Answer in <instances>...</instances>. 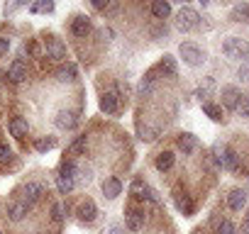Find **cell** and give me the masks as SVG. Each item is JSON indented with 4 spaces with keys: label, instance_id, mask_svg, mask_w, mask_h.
<instances>
[{
    "label": "cell",
    "instance_id": "cell-9",
    "mask_svg": "<svg viewBox=\"0 0 249 234\" xmlns=\"http://www.w3.org/2000/svg\"><path fill=\"white\" fill-rule=\"evenodd\" d=\"M54 125H56L59 130L69 132V130H73V127L78 125V117H76L73 110H59L56 117H54Z\"/></svg>",
    "mask_w": 249,
    "mask_h": 234
},
{
    "label": "cell",
    "instance_id": "cell-41",
    "mask_svg": "<svg viewBox=\"0 0 249 234\" xmlns=\"http://www.w3.org/2000/svg\"><path fill=\"white\" fill-rule=\"evenodd\" d=\"M110 234H124V232H122L120 224H112V227H110Z\"/></svg>",
    "mask_w": 249,
    "mask_h": 234
},
{
    "label": "cell",
    "instance_id": "cell-10",
    "mask_svg": "<svg viewBox=\"0 0 249 234\" xmlns=\"http://www.w3.org/2000/svg\"><path fill=\"white\" fill-rule=\"evenodd\" d=\"M120 95L115 93V90H107V93H103L100 95V110L105 112V115H117L120 112Z\"/></svg>",
    "mask_w": 249,
    "mask_h": 234
},
{
    "label": "cell",
    "instance_id": "cell-24",
    "mask_svg": "<svg viewBox=\"0 0 249 234\" xmlns=\"http://www.w3.org/2000/svg\"><path fill=\"white\" fill-rule=\"evenodd\" d=\"M203 112L210 117L213 122H222L225 120V117H222V107L215 105V102H203Z\"/></svg>",
    "mask_w": 249,
    "mask_h": 234
},
{
    "label": "cell",
    "instance_id": "cell-43",
    "mask_svg": "<svg viewBox=\"0 0 249 234\" xmlns=\"http://www.w3.org/2000/svg\"><path fill=\"white\" fill-rule=\"evenodd\" d=\"M0 234H3V232H0Z\"/></svg>",
    "mask_w": 249,
    "mask_h": 234
},
{
    "label": "cell",
    "instance_id": "cell-17",
    "mask_svg": "<svg viewBox=\"0 0 249 234\" xmlns=\"http://www.w3.org/2000/svg\"><path fill=\"white\" fill-rule=\"evenodd\" d=\"M176 144H178V149H181L186 156H188V154H193V151L198 149V139H196V134H191V132H183V134H178Z\"/></svg>",
    "mask_w": 249,
    "mask_h": 234
},
{
    "label": "cell",
    "instance_id": "cell-30",
    "mask_svg": "<svg viewBox=\"0 0 249 234\" xmlns=\"http://www.w3.org/2000/svg\"><path fill=\"white\" fill-rule=\"evenodd\" d=\"M234 232H237L234 222H230V219H220V222H217V229H215V234H234Z\"/></svg>",
    "mask_w": 249,
    "mask_h": 234
},
{
    "label": "cell",
    "instance_id": "cell-15",
    "mask_svg": "<svg viewBox=\"0 0 249 234\" xmlns=\"http://www.w3.org/2000/svg\"><path fill=\"white\" fill-rule=\"evenodd\" d=\"M8 127H10V134H13L15 139H25V137L30 134V122L25 120V117H13Z\"/></svg>",
    "mask_w": 249,
    "mask_h": 234
},
{
    "label": "cell",
    "instance_id": "cell-6",
    "mask_svg": "<svg viewBox=\"0 0 249 234\" xmlns=\"http://www.w3.org/2000/svg\"><path fill=\"white\" fill-rule=\"evenodd\" d=\"M144 219H147V215H144L142 207H127V212H124V227L130 232H142Z\"/></svg>",
    "mask_w": 249,
    "mask_h": 234
},
{
    "label": "cell",
    "instance_id": "cell-29",
    "mask_svg": "<svg viewBox=\"0 0 249 234\" xmlns=\"http://www.w3.org/2000/svg\"><path fill=\"white\" fill-rule=\"evenodd\" d=\"M54 147H56V139H54V137H39V139L35 142V149L42 151V154L49 151V149H54Z\"/></svg>",
    "mask_w": 249,
    "mask_h": 234
},
{
    "label": "cell",
    "instance_id": "cell-26",
    "mask_svg": "<svg viewBox=\"0 0 249 234\" xmlns=\"http://www.w3.org/2000/svg\"><path fill=\"white\" fill-rule=\"evenodd\" d=\"M152 188L142 181V178H135L132 183H130V193L135 195V198H147V193H149Z\"/></svg>",
    "mask_w": 249,
    "mask_h": 234
},
{
    "label": "cell",
    "instance_id": "cell-33",
    "mask_svg": "<svg viewBox=\"0 0 249 234\" xmlns=\"http://www.w3.org/2000/svg\"><path fill=\"white\" fill-rule=\"evenodd\" d=\"M83 149H86V137H78V139L69 147V154H71V156H78Z\"/></svg>",
    "mask_w": 249,
    "mask_h": 234
},
{
    "label": "cell",
    "instance_id": "cell-42",
    "mask_svg": "<svg viewBox=\"0 0 249 234\" xmlns=\"http://www.w3.org/2000/svg\"><path fill=\"white\" fill-rule=\"evenodd\" d=\"M242 232H244V234H249V215L244 217V224H242Z\"/></svg>",
    "mask_w": 249,
    "mask_h": 234
},
{
    "label": "cell",
    "instance_id": "cell-13",
    "mask_svg": "<svg viewBox=\"0 0 249 234\" xmlns=\"http://www.w3.org/2000/svg\"><path fill=\"white\" fill-rule=\"evenodd\" d=\"M5 76H8V81H10V83H22V81H27V64H25V61H20V59H18V61H13Z\"/></svg>",
    "mask_w": 249,
    "mask_h": 234
},
{
    "label": "cell",
    "instance_id": "cell-28",
    "mask_svg": "<svg viewBox=\"0 0 249 234\" xmlns=\"http://www.w3.org/2000/svg\"><path fill=\"white\" fill-rule=\"evenodd\" d=\"M176 207H178L183 215H191V212H193V202H191V198H188L186 193H183V195L176 193Z\"/></svg>",
    "mask_w": 249,
    "mask_h": 234
},
{
    "label": "cell",
    "instance_id": "cell-8",
    "mask_svg": "<svg viewBox=\"0 0 249 234\" xmlns=\"http://www.w3.org/2000/svg\"><path fill=\"white\" fill-rule=\"evenodd\" d=\"M22 193H25V198H22V200H25V202H27V205L32 207L35 202H39V200L44 198L47 188H44V185H42L39 181H30V183L25 185V190H22Z\"/></svg>",
    "mask_w": 249,
    "mask_h": 234
},
{
    "label": "cell",
    "instance_id": "cell-1",
    "mask_svg": "<svg viewBox=\"0 0 249 234\" xmlns=\"http://www.w3.org/2000/svg\"><path fill=\"white\" fill-rule=\"evenodd\" d=\"M215 161H217L220 168H227V171H234V173L242 171L237 151L232 147H227V144H215Z\"/></svg>",
    "mask_w": 249,
    "mask_h": 234
},
{
    "label": "cell",
    "instance_id": "cell-39",
    "mask_svg": "<svg viewBox=\"0 0 249 234\" xmlns=\"http://www.w3.org/2000/svg\"><path fill=\"white\" fill-rule=\"evenodd\" d=\"M90 5H93V10H103V13H105V8H107L110 3H107V0H93Z\"/></svg>",
    "mask_w": 249,
    "mask_h": 234
},
{
    "label": "cell",
    "instance_id": "cell-31",
    "mask_svg": "<svg viewBox=\"0 0 249 234\" xmlns=\"http://www.w3.org/2000/svg\"><path fill=\"white\" fill-rule=\"evenodd\" d=\"M234 112L239 117H244V120H249V95H242V100H239V105H237Z\"/></svg>",
    "mask_w": 249,
    "mask_h": 234
},
{
    "label": "cell",
    "instance_id": "cell-12",
    "mask_svg": "<svg viewBox=\"0 0 249 234\" xmlns=\"http://www.w3.org/2000/svg\"><path fill=\"white\" fill-rule=\"evenodd\" d=\"M76 215H78V219H81V222L90 224V222H95V217H98V207H95V202H93L90 198H86V200L78 205Z\"/></svg>",
    "mask_w": 249,
    "mask_h": 234
},
{
    "label": "cell",
    "instance_id": "cell-7",
    "mask_svg": "<svg viewBox=\"0 0 249 234\" xmlns=\"http://www.w3.org/2000/svg\"><path fill=\"white\" fill-rule=\"evenodd\" d=\"M44 51H47V59L52 61H64L66 59V44L56 37H47L44 39Z\"/></svg>",
    "mask_w": 249,
    "mask_h": 234
},
{
    "label": "cell",
    "instance_id": "cell-22",
    "mask_svg": "<svg viewBox=\"0 0 249 234\" xmlns=\"http://www.w3.org/2000/svg\"><path fill=\"white\" fill-rule=\"evenodd\" d=\"M230 20L232 22H249V3H239L230 10Z\"/></svg>",
    "mask_w": 249,
    "mask_h": 234
},
{
    "label": "cell",
    "instance_id": "cell-21",
    "mask_svg": "<svg viewBox=\"0 0 249 234\" xmlns=\"http://www.w3.org/2000/svg\"><path fill=\"white\" fill-rule=\"evenodd\" d=\"M149 10H152V15H154L157 20H166V17L171 15V5L166 3V0H154Z\"/></svg>",
    "mask_w": 249,
    "mask_h": 234
},
{
    "label": "cell",
    "instance_id": "cell-35",
    "mask_svg": "<svg viewBox=\"0 0 249 234\" xmlns=\"http://www.w3.org/2000/svg\"><path fill=\"white\" fill-rule=\"evenodd\" d=\"M237 76H239L244 83H249V59H244V61L239 64V71H237Z\"/></svg>",
    "mask_w": 249,
    "mask_h": 234
},
{
    "label": "cell",
    "instance_id": "cell-34",
    "mask_svg": "<svg viewBox=\"0 0 249 234\" xmlns=\"http://www.w3.org/2000/svg\"><path fill=\"white\" fill-rule=\"evenodd\" d=\"M49 215H52V222H54V224H59V222L64 219V207H61V202H54Z\"/></svg>",
    "mask_w": 249,
    "mask_h": 234
},
{
    "label": "cell",
    "instance_id": "cell-14",
    "mask_svg": "<svg viewBox=\"0 0 249 234\" xmlns=\"http://www.w3.org/2000/svg\"><path fill=\"white\" fill-rule=\"evenodd\" d=\"M27 212H30V205H27L25 200H13V202L8 205V217H10V222H22V219L27 217Z\"/></svg>",
    "mask_w": 249,
    "mask_h": 234
},
{
    "label": "cell",
    "instance_id": "cell-36",
    "mask_svg": "<svg viewBox=\"0 0 249 234\" xmlns=\"http://www.w3.org/2000/svg\"><path fill=\"white\" fill-rule=\"evenodd\" d=\"M30 10H32V13H39V10H42V13H52V10H54V3H35Z\"/></svg>",
    "mask_w": 249,
    "mask_h": 234
},
{
    "label": "cell",
    "instance_id": "cell-20",
    "mask_svg": "<svg viewBox=\"0 0 249 234\" xmlns=\"http://www.w3.org/2000/svg\"><path fill=\"white\" fill-rule=\"evenodd\" d=\"M174 164H176V156H174L171 151H161V154L157 156V161H154L157 171H161V173L171 171V168H174Z\"/></svg>",
    "mask_w": 249,
    "mask_h": 234
},
{
    "label": "cell",
    "instance_id": "cell-25",
    "mask_svg": "<svg viewBox=\"0 0 249 234\" xmlns=\"http://www.w3.org/2000/svg\"><path fill=\"white\" fill-rule=\"evenodd\" d=\"M56 81L59 83H69V81H76V66L73 64H66L56 71Z\"/></svg>",
    "mask_w": 249,
    "mask_h": 234
},
{
    "label": "cell",
    "instance_id": "cell-3",
    "mask_svg": "<svg viewBox=\"0 0 249 234\" xmlns=\"http://www.w3.org/2000/svg\"><path fill=\"white\" fill-rule=\"evenodd\" d=\"M76 173H78V168H76L73 161H66V164L61 166V171H59V176H56V185H59V193H61V195H66V193L73 190V185H76Z\"/></svg>",
    "mask_w": 249,
    "mask_h": 234
},
{
    "label": "cell",
    "instance_id": "cell-32",
    "mask_svg": "<svg viewBox=\"0 0 249 234\" xmlns=\"http://www.w3.org/2000/svg\"><path fill=\"white\" fill-rule=\"evenodd\" d=\"M159 137V130H154V127H140V139H144V142H154Z\"/></svg>",
    "mask_w": 249,
    "mask_h": 234
},
{
    "label": "cell",
    "instance_id": "cell-4",
    "mask_svg": "<svg viewBox=\"0 0 249 234\" xmlns=\"http://www.w3.org/2000/svg\"><path fill=\"white\" fill-rule=\"evenodd\" d=\"M178 54H181V59H183V64H188V66H200V64H205V51L198 47V44H193V42H183L181 47H178Z\"/></svg>",
    "mask_w": 249,
    "mask_h": 234
},
{
    "label": "cell",
    "instance_id": "cell-37",
    "mask_svg": "<svg viewBox=\"0 0 249 234\" xmlns=\"http://www.w3.org/2000/svg\"><path fill=\"white\" fill-rule=\"evenodd\" d=\"M13 156V151H10V147L5 144V142H0V161H8Z\"/></svg>",
    "mask_w": 249,
    "mask_h": 234
},
{
    "label": "cell",
    "instance_id": "cell-27",
    "mask_svg": "<svg viewBox=\"0 0 249 234\" xmlns=\"http://www.w3.org/2000/svg\"><path fill=\"white\" fill-rule=\"evenodd\" d=\"M154 83H157L154 71H149V73H147V76L140 81V88H137V90H140V95H149V93L154 90Z\"/></svg>",
    "mask_w": 249,
    "mask_h": 234
},
{
    "label": "cell",
    "instance_id": "cell-19",
    "mask_svg": "<svg viewBox=\"0 0 249 234\" xmlns=\"http://www.w3.org/2000/svg\"><path fill=\"white\" fill-rule=\"evenodd\" d=\"M244 205H247V193H244V190H239V188H237V190H232V193L227 195V207H230V210L239 212Z\"/></svg>",
    "mask_w": 249,
    "mask_h": 234
},
{
    "label": "cell",
    "instance_id": "cell-16",
    "mask_svg": "<svg viewBox=\"0 0 249 234\" xmlns=\"http://www.w3.org/2000/svg\"><path fill=\"white\" fill-rule=\"evenodd\" d=\"M90 27H93V25H90V20H88L86 15H78V17L71 20V34L78 37V39H83V37L90 32Z\"/></svg>",
    "mask_w": 249,
    "mask_h": 234
},
{
    "label": "cell",
    "instance_id": "cell-2",
    "mask_svg": "<svg viewBox=\"0 0 249 234\" xmlns=\"http://www.w3.org/2000/svg\"><path fill=\"white\" fill-rule=\"evenodd\" d=\"M222 54L227 59H234V61L249 59V42L242 39V37H227L225 44H222Z\"/></svg>",
    "mask_w": 249,
    "mask_h": 234
},
{
    "label": "cell",
    "instance_id": "cell-5",
    "mask_svg": "<svg viewBox=\"0 0 249 234\" xmlns=\"http://www.w3.org/2000/svg\"><path fill=\"white\" fill-rule=\"evenodd\" d=\"M198 25H200V17L193 8H181L176 13V30L178 32H193Z\"/></svg>",
    "mask_w": 249,
    "mask_h": 234
},
{
    "label": "cell",
    "instance_id": "cell-11",
    "mask_svg": "<svg viewBox=\"0 0 249 234\" xmlns=\"http://www.w3.org/2000/svg\"><path fill=\"white\" fill-rule=\"evenodd\" d=\"M220 98H222V107L237 110V105H239V100H242V93H239L237 85H225L222 93H220Z\"/></svg>",
    "mask_w": 249,
    "mask_h": 234
},
{
    "label": "cell",
    "instance_id": "cell-23",
    "mask_svg": "<svg viewBox=\"0 0 249 234\" xmlns=\"http://www.w3.org/2000/svg\"><path fill=\"white\" fill-rule=\"evenodd\" d=\"M159 71L164 73V76H176V71H178V66H176V59L171 56V54H166L164 59H161V64H159Z\"/></svg>",
    "mask_w": 249,
    "mask_h": 234
},
{
    "label": "cell",
    "instance_id": "cell-18",
    "mask_svg": "<svg viewBox=\"0 0 249 234\" xmlns=\"http://www.w3.org/2000/svg\"><path fill=\"white\" fill-rule=\"evenodd\" d=\"M120 193H122V183H120V181H117L115 176H112V178H105V181H103V195H105L107 200H115V198H117Z\"/></svg>",
    "mask_w": 249,
    "mask_h": 234
},
{
    "label": "cell",
    "instance_id": "cell-40",
    "mask_svg": "<svg viewBox=\"0 0 249 234\" xmlns=\"http://www.w3.org/2000/svg\"><path fill=\"white\" fill-rule=\"evenodd\" d=\"M8 49H10V39L0 37V56H3V54H8Z\"/></svg>",
    "mask_w": 249,
    "mask_h": 234
},
{
    "label": "cell",
    "instance_id": "cell-38",
    "mask_svg": "<svg viewBox=\"0 0 249 234\" xmlns=\"http://www.w3.org/2000/svg\"><path fill=\"white\" fill-rule=\"evenodd\" d=\"M210 90H213V81L208 78V81H205V85H200V88H198V95H200V98H208V95H210Z\"/></svg>",
    "mask_w": 249,
    "mask_h": 234
}]
</instances>
